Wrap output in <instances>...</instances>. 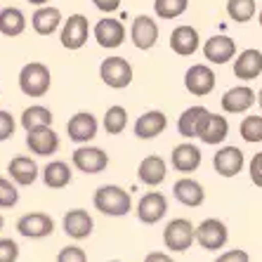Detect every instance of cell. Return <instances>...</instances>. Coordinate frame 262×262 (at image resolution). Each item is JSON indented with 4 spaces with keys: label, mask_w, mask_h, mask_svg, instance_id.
I'll return each instance as SVG.
<instances>
[{
    "label": "cell",
    "mask_w": 262,
    "mask_h": 262,
    "mask_svg": "<svg viewBox=\"0 0 262 262\" xmlns=\"http://www.w3.org/2000/svg\"><path fill=\"white\" fill-rule=\"evenodd\" d=\"M92 203L102 215H109V217H123V215L130 213L133 208V199L123 187L118 184H102L95 196H92Z\"/></svg>",
    "instance_id": "6da1fadb"
},
{
    "label": "cell",
    "mask_w": 262,
    "mask_h": 262,
    "mask_svg": "<svg viewBox=\"0 0 262 262\" xmlns=\"http://www.w3.org/2000/svg\"><path fill=\"white\" fill-rule=\"evenodd\" d=\"M52 85V73L43 61H29L19 71V90L26 97H43Z\"/></svg>",
    "instance_id": "7a4b0ae2"
},
{
    "label": "cell",
    "mask_w": 262,
    "mask_h": 262,
    "mask_svg": "<svg viewBox=\"0 0 262 262\" xmlns=\"http://www.w3.org/2000/svg\"><path fill=\"white\" fill-rule=\"evenodd\" d=\"M99 78L106 88L123 90V88H128L133 83V67L123 57H106L99 64Z\"/></svg>",
    "instance_id": "3957f363"
},
{
    "label": "cell",
    "mask_w": 262,
    "mask_h": 262,
    "mask_svg": "<svg viewBox=\"0 0 262 262\" xmlns=\"http://www.w3.org/2000/svg\"><path fill=\"white\" fill-rule=\"evenodd\" d=\"M194 241H196V227L184 217L170 220L168 227L163 229V244L172 253H184L187 248H191Z\"/></svg>",
    "instance_id": "277c9868"
},
{
    "label": "cell",
    "mask_w": 262,
    "mask_h": 262,
    "mask_svg": "<svg viewBox=\"0 0 262 262\" xmlns=\"http://www.w3.org/2000/svg\"><path fill=\"white\" fill-rule=\"evenodd\" d=\"M71 163L76 170L85 172V175H99L102 170H106L109 165V156L99 149V146H78L76 151L71 154Z\"/></svg>",
    "instance_id": "5b68a950"
},
{
    "label": "cell",
    "mask_w": 262,
    "mask_h": 262,
    "mask_svg": "<svg viewBox=\"0 0 262 262\" xmlns=\"http://www.w3.org/2000/svg\"><path fill=\"white\" fill-rule=\"evenodd\" d=\"M88 36H90V24H88L85 14H71L61 24L59 40L67 50H80L88 43Z\"/></svg>",
    "instance_id": "8992f818"
},
{
    "label": "cell",
    "mask_w": 262,
    "mask_h": 262,
    "mask_svg": "<svg viewBox=\"0 0 262 262\" xmlns=\"http://www.w3.org/2000/svg\"><path fill=\"white\" fill-rule=\"evenodd\" d=\"M184 88L194 97H206L215 90V71L206 64H194L184 73Z\"/></svg>",
    "instance_id": "52a82bcc"
},
{
    "label": "cell",
    "mask_w": 262,
    "mask_h": 262,
    "mask_svg": "<svg viewBox=\"0 0 262 262\" xmlns=\"http://www.w3.org/2000/svg\"><path fill=\"white\" fill-rule=\"evenodd\" d=\"M97 128H99V123L90 111H78L67 123L69 140L76 142V144H88L90 140H95L97 137Z\"/></svg>",
    "instance_id": "ba28073f"
},
{
    "label": "cell",
    "mask_w": 262,
    "mask_h": 262,
    "mask_svg": "<svg viewBox=\"0 0 262 262\" xmlns=\"http://www.w3.org/2000/svg\"><path fill=\"white\" fill-rule=\"evenodd\" d=\"M17 232L26 238H45L55 232V220L48 213H26L17 220Z\"/></svg>",
    "instance_id": "9c48e42d"
},
{
    "label": "cell",
    "mask_w": 262,
    "mask_h": 262,
    "mask_svg": "<svg viewBox=\"0 0 262 262\" xmlns=\"http://www.w3.org/2000/svg\"><path fill=\"white\" fill-rule=\"evenodd\" d=\"M227 238H229V232H227L225 222H220L215 217L203 220L201 225L196 227V241L206 250H220L227 244Z\"/></svg>",
    "instance_id": "30bf717a"
},
{
    "label": "cell",
    "mask_w": 262,
    "mask_h": 262,
    "mask_svg": "<svg viewBox=\"0 0 262 262\" xmlns=\"http://www.w3.org/2000/svg\"><path fill=\"white\" fill-rule=\"evenodd\" d=\"M26 146L31 154L36 156H52L59 149V135L52 130V125H43V128L29 130L26 133Z\"/></svg>",
    "instance_id": "8fae6325"
},
{
    "label": "cell",
    "mask_w": 262,
    "mask_h": 262,
    "mask_svg": "<svg viewBox=\"0 0 262 262\" xmlns=\"http://www.w3.org/2000/svg\"><path fill=\"white\" fill-rule=\"evenodd\" d=\"M168 213V199L161 191H149L140 199L137 203V217L144 225H156L163 220V215Z\"/></svg>",
    "instance_id": "7c38bea8"
},
{
    "label": "cell",
    "mask_w": 262,
    "mask_h": 262,
    "mask_svg": "<svg viewBox=\"0 0 262 262\" xmlns=\"http://www.w3.org/2000/svg\"><path fill=\"white\" fill-rule=\"evenodd\" d=\"M130 40L135 43L137 50H151L159 43V24L146 14L135 17L133 26H130Z\"/></svg>",
    "instance_id": "4fadbf2b"
},
{
    "label": "cell",
    "mask_w": 262,
    "mask_h": 262,
    "mask_svg": "<svg viewBox=\"0 0 262 262\" xmlns=\"http://www.w3.org/2000/svg\"><path fill=\"white\" fill-rule=\"evenodd\" d=\"M92 33H95V40L99 43V48H106V50L118 48L125 40V26L118 19H111V17L99 19L95 24V29H92Z\"/></svg>",
    "instance_id": "5bb4252c"
},
{
    "label": "cell",
    "mask_w": 262,
    "mask_h": 262,
    "mask_svg": "<svg viewBox=\"0 0 262 262\" xmlns=\"http://www.w3.org/2000/svg\"><path fill=\"white\" fill-rule=\"evenodd\" d=\"M61 227H64L67 236L80 241V238H88L92 234L95 222H92V215L88 213V210H83V208H73V210H69V213L64 215Z\"/></svg>",
    "instance_id": "9a60e30c"
},
{
    "label": "cell",
    "mask_w": 262,
    "mask_h": 262,
    "mask_svg": "<svg viewBox=\"0 0 262 262\" xmlns=\"http://www.w3.org/2000/svg\"><path fill=\"white\" fill-rule=\"evenodd\" d=\"M199 45H201V38H199V31H196L194 26L182 24V26H177V29H172L170 50L175 52V55L189 57V55H194L196 50H199Z\"/></svg>",
    "instance_id": "2e32d148"
},
{
    "label": "cell",
    "mask_w": 262,
    "mask_h": 262,
    "mask_svg": "<svg viewBox=\"0 0 262 262\" xmlns=\"http://www.w3.org/2000/svg\"><path fill=\"white\" fill-rule=\"evenodd\" d=\"M203 57L210 64H227L236 57V45L229 36H213L203 43Z\"/></svg>",
    "instance_id": "e0dca14e"
},
{
    "label": "cell",
    "mask_w": 262,
    "mask_h": 262,
    "mask_svg": "<svg viewBox=\"0 0 262 262\" xmlns=\"http://www.w3.org/2000/svg\"><path fill=\"white\" fill-rule=\"evenodd\" d=\"M215 172L222 177H234L244 168V151L238 146H222L213 156Z\"/></svg>",
    "instance_id": "ac0fdd59"
},
{
    "label": "cell",
    "mask_w": 262,
    "mask_h": 262,
    "mask_svg": "<svg viewBox=\"0 0 262 262\" xmlns=\"http://www.w3.org/2000/svg\"><path fill=\"white\" fill-rule=\"evenodd\" d=\"M172 196L182 206H189V208H199L206 201V191H203L201 182H196L194 177H180L172 184Z\"/></svg>",
    "instance_id": "d6986e66"
},
{
    "label": "cell",
    "mask_w": 262,
    "mask_h": 262,
    "mask_svg": "<svg viewBox=\"0 0 262 262\" xmlns=\"http://www.w3.org/2000/svg\"><path fill=\"white\" fill-rule=\"evenodd\" d=\"M165 128H168V118H165V114L159 109L144 111V114L135 121V135H137L140 140H154V137H159Z\"/></svg>",
    "instance_id": "ffe728a7"
},
{
    "label": "cell",
    "mask_w": 262,
    "mask_h": 262,
    "mask_svg": "<svg viewBox=\"0 0 262 262\" xmlns=\"http://www.w3.org/2000/svg\"><path fill=\"white\" fill-rule=\"evenodd\" d=\"M255 99H257V95L253 92V88L236 85L222 95V109L227 114H244V111H248L255 104Z\"/></svg>",
    "instance_id": "44dd1931"
},
{
    "label": "cell",
    "mask_w": 262,
    "mask_h": 262,
    "mask_svg": "<svg viewBox=\"0 0 262 262\" xmlns=\"http://www.w3.org/2000/svg\"><path fill=\"white\" fill-rule=\"evenodd\" d=\"M61 24H64L61 10L52 5L38 7L36 12H33V17H31V26H33V31H36L38 36H52Z\"/></svg>",
    "instance_id": "7402d4cb"
},
{
    "label": "cell",
    "mask_w": 262,
    "mask_h": 262,
    "mask_svg": "<svg viewBox=\"0 0 262 262\" xmlns=\"http://www.w3.org/2000/svg\"><path fill=\"white\" fill-rule=\"evenodd\" d=\"M227 135H229V123H227L225 116H220V114H208L203 118L201 128H199V140L203 144H220V142L227 140Z\"/></svg>",
    "instance_id": "603a6c76"
},
{
    "label": "cell",
    "mask_w": 262,
    "mask_h": 262,
    "mask_svg": "<svg viewBox=\"0 0 262 262\" xmlns=\"http://www.w3.org/2000/svg\"><path fill=\"white\" fill-rule=\"evenodd\" d=\"M170 163L177 172H194L201 165V149L191 142L177 144L170 154Z\"/></svg>",
    "instance_id": "cb8c5ba5"
},
{
    "label": "cell",
    "mask_w": 262,
    "mask_h": 262,
    "mask_svg": "<svg viewBox=\"0 0 262 262\" xmlns=\"http://www.w3.org/2000/svg\"><path fill=\"white\" fill-rule=\"evenodd\" d=\"M7 172L12 177L19 187H31V184L38 180L40 170H38V163L31 156H17L7 163Z\"/></svg>",
    "instance_id": "d4e9b609"
},
{
    "label": "cell",
    "mask_w": 262,
    "mask_h": 262,
    "mask_svg": "<svg viewBox=\"0 0 262 262\" xmlns=\"http://www.w3.org/2000/svg\"><path fill=\"white\" fill-rule=\"evenodd\" d=\"M234 73L241 80H253L262 73V52L255 48L244 50L241 55L234 59Z\"/></svg>",
    "instance_id": "484cf974"
},
{
    "label": "cell",
    "mask_w": 262,
    "mask_h": 262,
    "mask_svg": "<svg viewBox=\"0 0 262 262\" xmlns=\"http://www.w3.org/2000/svg\"><path fill=\"white\" fill-rule=\"evenodd\" d=\"M165 175H168V165H165V161L161 159V156H156V154L142 159L140 168H137V177H140V182H144L146 187H159L165 180Z\"/></svg>",
    "instance_id": "4316f807"
},
{
    "label": "cell",
    "mask_w": 262,
    "mask_h": 262,
    "mask_svg": "<svg viewBox=\"0 0 262 262\" xmlns=\"http://www.w3.org/2000/svg\"><path fill=\"white\" fill-rule=\"evenodd\" d=\"M71 177H73V172L67 161H50L43 168V182L50 189H64V187H69Z\"/></svg>",
    "instance_id": "83f0119b"
},
{
    "label": "cell",
    "mask_w": 262,
    "mask_h": 262,
    "mask_svg": "<svg viewBox=\"0 0 262 262\" xmlns=\"http://www.w3.org/2000/svg\"><path fill=\"white\" fill-rule=\"evenodd\" d=\"M26 31V17L19 7H3L0 10V33L7 38H17Z\"/></svg>",
    "instance_id": "f1b7e54d"
},
{
    "label": "cell",
    "mask_w": 262,
    "mask_h": 262,
    "mask_svg": "<svg viewBox=\"0 0 262 262\" xmlns=\"http://www.w3.org/2000/svg\"><path fill=\"white\" fill-rule=\"evenodd\" d=\"M210 111L206 106H189L187 111H182V116L177 118V130L182 137H199V128H201L203 118Z\"/></svg>",
    "instance_id": "f546056e"
},
{
    "label": "cell",
    "mask_w": 262,
    "mask_h": 262,
    "mask_svg": "<svg viewBox=\"0 0 262 262\" xmlns=\"http://www.w3.org/2000/svg\"><path fill=\"white\" fill-rule=\"evenodd\" d=\"M52 111L43 104H31L21 111V128L29 133V130H36V128H43V125H52Z\"/></svg>",
    "instance_id": "4dcf8cb0"
},
{
    "label": "cell",
    "mask_w": 262,
    "mask_h": 262,
    "mask_svg": "<svg viewBox=\"0 0 262 262\" xmlns=\"http://www.w3.org/2000/svg\"><path fill=\"white\" fill-rule=\"evenodd\" d=\"M102 125L109 135H121L123 130H125V125H128V111L123 109V106H118V104H114V106H109L106 114H104Z\"/></svg>",
    "instance_id": "1f68e13d"
},
{
    "label": "cell",
    "mask_w": 262,
    "mask_h": 262,
    "mask_svg": "<svg viewBox=\"0 0 262 262\" xmlns=\"http://www.w3.org/2000/svg\"><path fill=\"white\" fill-rule=\"evenodd\" d=\"M189 0H154V12L159 19H177L180 14L187 12Z\"/></svg>",
    "instance_id": "d6a6232c"
},
{
    "label": "cell",
    "mask_w": 262,
    "mask_h": 262,
    "mask_svg": "<svg viewBox=\"0 0 262 262\" xmlns=\"http://www.w3.org/2000/svg\"><path fill=\"white\" fill-rule=\"evenodd\" d=\"M255 0H227V14L238 21V24H246L255 17Z\"/></svg>",
    "instance_id": "836d02e7"
},
{
    "label": "cell",
    "mask_w": 262,
    "mask_h": 262,
    "mask_svg": "<svg viewBox=\"0 0 262 262\" xmlns=\"http://www.w3.org/2000/svg\"><path fill=\"white\" fill-rule=\"evenodd\" d=\"M238 133L250 144L262 142V116H246L241 121V125H238Z\"/></svg>",
    "instance_id": "e575fe53"
},
{
    "label": "cell",
    "mask_w": 262,
    "mask_h": 262,
    "mask_svg": "<svg viewBox=\"0 0 262 262\" xmlns=\"http://www.w3.org/2000/svg\"><path fill=\"white\" fill-rule=\"evenodd\" d=\"M19 201V191H17V182L0 177V208H14Z\"/></svg>",
    "instance_id": "d590c367"
},
{
    "label": "cell",
    "mask_w": 262,
    "mask_h": 262,
    "mask_svg": "<svg viewBox=\"0 0 262 262\" xmlns=\"http://www.w3.org/2000/svg\"><path fill=\"white\" fill-rule=\"evenodd\" d=\"M57 262H88V255L85 250L78 248V246H67V248L59 250Z\"/></svg>",
    "instance_id": "8d00e7d4"
},
{
    "label": "cell",
    "mask_w": 262,
    "mask_h": 262,
    "mask_svg": "<svg viewBox=\"0 0 262 262\" xmlns=\"http://www.w3.org/2000/svg\"><path fill=\"white\" fill-rule=\"evenodd\" d=\"M19 246L12 238H0V262H17Z\"/></svg>",
    "instance_id": "74e56055"
},
{
    "label": "cell",
    "mask_w": 262,
    "mask_h": 262,
    "mask_svg": "<svg viewBox=\"0 0 262 262\" xmlns=\"http://www.w3.org/2000/svg\"><path fill=\"white\" fill-rule=\"evenodd\" d=\"M14 128H17V123H14L12 114L5 109H0V142L10 140L14 135Z\"/></svg>",
    "instance_id": "f35d334b"
},
{
    "label": "cell",
    "mask_w": 262,
    "mask_h": 262,
    "mask_svg": "<svg viewBox=\"0 0 262 262\" xmlns=\"http://www.w3.org/2000/svg\"><path fill=\"white\" fill-rule=\"evenodd\" d=\"M248 172H250V180H253V184L262 189V151H260V154H255V156L250 159V163H248Z\"/></svg>",
    "instance_id": "ab89813d"
},
{
    "label": "cell",
    "mask_w": 262,
    "mask_h": 262,
    "mask_svg": "<svg viewBox=\"0 0 262 262\" xmlns=\"http://www.w3.org/2000/svg\"><path fill=\"white\" fill-rule=\"evenodd\" d=\"M215 262H250L248 253L246 250H227V253H222V255L217 257Z\"/></svg>",
    "instance_id": "60d3db41"
},
{
    "label": "cell",
    "mask_w": 262,
    "mask_h": 262,
    "mask_svg": "<svg viewBox=\"0 0 262 262\" xmlns=\"http://www.w3.org/2000/svg\"><path fill=\"white\" fill-rule=\"evenodd\" d=\"M95 3V7H97L99 12H116L118 7H121V0H92Z\"/></svg>",
    "instance_id": "b9f144b4"
},
{
    "label": "cell",
    "mask_w": 262,
    "mask_h": 262,
    "mask_svg": "<svg viewBox=\"0 0 262 262\" xmlns=\"http://www.w3.org/2000/svg\"><path fill=\"white\" fill-rule=\"evenodd\" d=\"M144 262H175L170 255H165V253H159V250H154L149 255L144 257Z\"/></svg>",
    "instance_id": "7bdbcfd3"
},
{
    "label": "cell",
    "mask_w": 262,
    "mask_h": 262,
    "mask_svg": "<svg viewBox=\"0 0 262 262\" xmlns=\"http://www.w3.org/2000/svg\"><path fill=\"white\" fill-rule=\"evenodd\" d=\"M31 5H38V7H43V5H48L50 0H29Z\"/></svg>",
    "instance_id": "ee69618b"
},
{
    "label": "cell",
    "mask_w": 262,
    "mask_h": 262,
    "mask_svg": "<svg viewBox=\"0 0 262 262\" xmlns=\"http://www.w3.org/2000/svg\"><path fill=\"white\" fill-rule=\"evenodd\" d=\"M257 104H260V109H262V90L257 92Z\"/></svg>",
    "instance_id": "f6af8a7d"
},
{
    "label": "cell",
    "mask_w": 262,
    "mask_h": 262,
    "mask_svg": "<svg viewBox=\"0 0 262 262\" xmlns=\"http://www.w3.org/2000/svg\"><path fill=\"white\" fill-rule=\"evenodd\" d=\"M257 21H260V29H262V10H260V14H257Z\"/></svg>",
    "instance_id": "bcb514c9"
},
{
    "label": "cell",
    "mask_w": 262,
    "mask_h": 262,
    "mask_svg": "<svg viewBox=\"0 0 262 262\" xmlns=\"http://www.w3.org/2000/svg\"><path fill=\"white\" fill-rule=\"evenodd\" d=\"M3 225H5V220H3V215H0V232H3Z\"/></svg>",
    "instance_id": "7dc6e473"
}]
</instances>
